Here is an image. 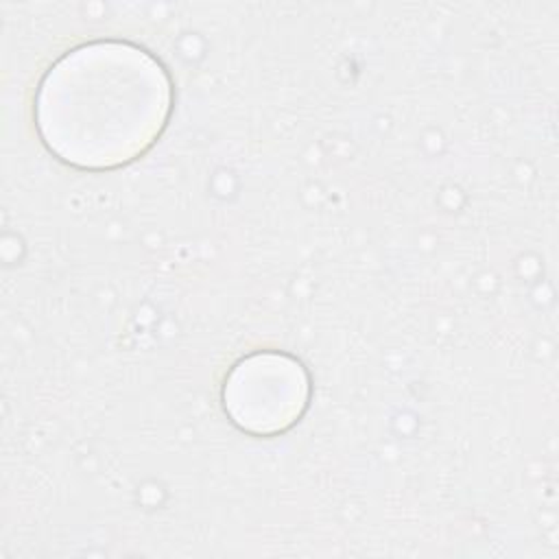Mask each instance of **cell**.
<instances>
[{
    "instance_id": "obj_1",
    "label": "cell",
    "mask_w": 559,
    "mask_h": 559,
    "mask_svg": "<svg viewBox=\"0 0 559 559\" xmlns=\"http://www.w3.org/2000/svg\"><path fill=\"white\" fill-rule=\"evenodd\" d=\"M173 81L146 48L98 39L63 52L41 76L35 127L44 146L79 170H114L164 133Z\"/></svg>"
},
{
    "instance_id": "obj_2",
    "label": "cell",
    "mask_w": 559,
    "mask_h": 559,
    "mask_svg": "<svg viewBox=\"0 0 559 559\" xmlns=\"http://www.w3.org/2000/svg\"><path fill=\"white\" fill-rule=\"evenodd\" d=\"M221 402L238 430L253 437H277L288 432L308 411L310 376L299 358L277 349H260L229 369Z\"/></svg>"
}]
</instances>
